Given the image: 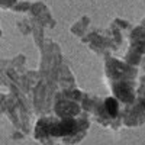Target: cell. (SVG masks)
Returning <instances> with one entry per match:
<instances>
[{"mask_svg": "<svg viewBox=\"0 0 145 145\" xmlns=\"http://www.w3.org/2000/svg\"><path fill=\"white\" fill-rule=\"evenodd\" d=\"M58 110L63 115H74V112H77V107L72 103H63L58 106Z\"/></svg>", "mask_w": 145, "mask_h": 145, "instance_id": "6da1fadb", "label": "cell"}]
</instances>
